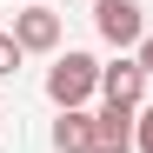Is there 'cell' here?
<instances>
[{"mask_svg":"<svg viewBox=\"0 0 153 153\" xmlns=\"http://www.w3.org/2000/svg\"><path fill=\"white\" fill-rule=\"evenodd\" d=\"M100 93H107V107H140V93H146V67L133 53H120L113 67H100Z\"/></svg>","mask_w":153,"mask_h":153,"instance_id":"obj_3","label":"cell"},{"mask_svg":"<svg viewBox=\"0 0 153 153\" xmlns=\"http://www.w3.org/2000/svg\"><path fill=\"white\" fill-rule=\"evenodd\" d=\"M93 27H100L107 47H140L146 40V13L133 0H93Z\"/></svg>","mask_w":153,"mask_h":153,"instance_id":"obj_2","label":"cell"},{"mask_svg":"<svg viewBox=\"0 0 153 153\" xmlns=\"http://www.w3.org/2000/svg\"><path fill=\"white\" fill-rule=\"evenodd\" d=\"M93 93H100V60H93V53H73V47H67V53L47 67V100L67 113V107H87Z\"/></svg>","mask_w":153,"mask_h":153,"instance_id":"obj_1","label":"cell"},{"mask_svg":"<svg viewBox=\"0 0 153 153\" xmlns=\"http://www.w3.org/2000/svg\"><path fill=\"white\" fill-rule=\"evenodd\" d=\"M93 126H100V113L67 107V113L53 120V146H60V153H93Z\"/></svg>","mask_w":153,"mask_h":153,"instance_id":"obj_6","label":"cell"},{"mask_svg":"<svg viewBox=\"0 0 153 153\" xmlns=\"http://www.w3.org/2000/svg\"><path fill=\"white\" fill-rule=\"evenodd\" d=\"M133 153H153V107H140L133 120Z\"/></svg>","mask_w":153,"mask_h":153,"instance_id":"obj_8","label":"cell"},{"mask_svg":"<svg viewBox=\"0 0 153 153\" xmlns=\"http://www.w3.org/2000/svg\"><path fill=\"white\" fill-rule=\"evenodd\" d=\"M133 60H140V67H146V80H153V33H146V40H140V47H133Z\"/></svg>","mask_w":153,"mask_h":153,"instance_id":"obj_9","label":"cell"},{"mask_svg":"<svg viewBox=\"0 0 153 153\" xmlns=\"http://www.w3.org/2000/svg\"><path fill=\"white\" fill-rule=\"evenodd\" d=\"M13 40L27 47V53H53L60 47V13L53 7H20L13 13Z\"/></svg>","mask_w":153,"mask_h":153,"instance_id":"obj_4","label":"cell"},{"mask_svg":"<svg viewBox=\"0 0 153 153\" xmlns=\"http://www.w3.org/2000/svg\"><path fill=\"white\" fill-rule=\"evenodd\" d=\"M20 7H53V0H20Z\"/></svg>","mask_w":153,"mask_h":153,"instance_id":"obj_10","label":"cell"},{"mask_svg":"<svg viewBox=\"0 0 153 153\" xmlns=\"http://www.w3.org/2000/svg\"><path fill=\"white\" fill-rule=\"evenodd\" d=\"M20 60H27V47H20L13 33H0V80H7V73H20Z\"/></svg>","mask_w":153,"mask_h":153,"instance_id":"obj_7","label":"cell"},{"mask_svg":"<svg viewBox=\"0 0 153 153\" xmlns=\"http://www.w3.org/2000/svg\"><path fill=\"white\" fill-rule=\"evenodd\" d=\"M133 120H140V107H100L93 153H133Z\"/></svg>","mask_w":153,"mask_h":153,"instance_id":"obj_5","label":"cell"}]
</instances>
